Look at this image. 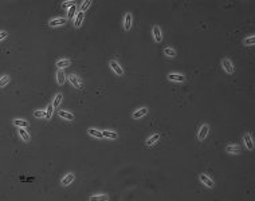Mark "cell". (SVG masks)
<instances>
[{"label": "cell", "instance_id": "cell-1", "mask_svg": "<svg viewBox=\"0 0 255 201\" xmlns=\"http://www.w3.org/2000/svg\"><path fill=\"white\" fill-rule=\"evenodd\" d=\"M222 67L224 69V71H226L227 74H234V73H235L234 65H232V62L228 59V58H224V59L222 60Z\"/></svg>", "mask_w": 255, "mask_h": 201}, {"label": "cell", "instance_id": "cell-2", "mask_svg": "<svg viewBox=\"0 0 255 201\" xmlns=\"http://www.w3.org/2000/svg\"><path fill=\"white\" fill-rule=\"evenodd\" d=\"M69 82L71 83V86H74L75 89H78V90H81V89H83V83L81 82V79L77 77V75H74V74H70L69 75Z\"/></svg>", "mask_w": 255, "mask_h": 201}, {"label": "cell", "instance_id": "cell-3", "mask_svg": "<svg viewBox=\"0 0 255 201\" xmlns=\"http://www.w3.org/2000/svg\"><path fill=\"white\" fill-rule=\"evenodd\" d=\"M109 66H110V69L113 70V73H115V74L118 75V77H122V75H124L122 67L120 66V63H118L117 60H114V59H113V60H110V62H109Z\"/></svg>", "mask_w": 255, "mask_h": 201}, {"label": "cell", "instance_id": "cell-4", "mask_svg": "<svg viewBox=\"0 0 255 201\" xmlns=\"http://www.w3.org/2000/svg\"><path fill=\"white\" fill-rule=\"evenodd\" d=\"M208 132H209V126H208V125H207V123H203V125H201V127L199 129V133H198L199 141L205 140V137H207Z\"/></svg>", "mask_w": 255, "mask_h": 201}, {"label": "cell", "instance_id": "cell-5", "mask_svg": "<svg viewBox=\"0 0 255 201\" xmlns=\"http://www.w3.org/2000/svg\"><path fill=\"white\" fill-rule=\"evenodd\" d=\"M199 180H200L201 182H203V185H204V186H207V188H213V186H215L213 180H211V178H209V177L207 176V174H203V173H201L200 176H199Z\"/></svg>", "mask_w": 255, "mask_h": 201}, {"label": "cell", "instance_id": "cell-6", "mask_svg": "<svg viewBox=\"0 0 255 201\" xmlns=\"http://www.w3.org/2000/svg\"><path fill=\"white\" fill-rule=\"evenodd\" d=\"M152 35H153L154 42L160 43L161 40H163V34H161V30H160L159 26H153V27H152Z\"/></svg>", "mask_w": 255, "mask_h": 201}, {"label": "cell", "instance_id": "cell-7", "mask_svg": "<svg viewBox=\"0 0 255 201\" xmlns=\"http://www.w3.org/2000/svg\"><path fill=\"white\" fill-rule=\"evenodd\" d=\"M148 111H149V110H148V107H141V109L133 111L132 117H133V119H140L142 117H145V115L148 114Z\"/></svg>", "mask_w": 255, "mask_h": 201}, {"label": "cell", "instance_id": "cell-8", "mask_svg": "<svg viewBox=\"0 0 255 201\" xmlns=\"http://www.w3.org/2000/svg\"><path fill=\"white\" fill-rule=\"evenodd\" d=\"M67 19L66 17H55V19H51L48 22V26L50 27H59V26H65Z\"/></svg>", "mask_w": 255, "mask_h": 201}, {"label": "cell", "instance_id": "cell-9", "mask_svg": "<svg viewBox=\"0 0 255 201\" xmlns=\"http://www.w3.org/2000/svg\"><path fill=\"white\" fill-rule=\"evenodd\" d=\"M169 80H172V82H184L185 80V77L183 74H177V73H171L168 74L167 77Z\"/></svg>", "mask_w": 255, "mask_h": 201}, {"label": "cell", "instance_id": "cell-10", "mask_svg": "<svg viewBox=\"0 0 255 201\" xmlns=\"http://www.w3.org/2000/svg\"><path fill=\"white\" fill-rule=\"evenodd\" d=\"M132 22H133V17H132V13H126L124 17V30L125 31H129L132 28Z\"/></svg>", "mask_w": 255, "mask_h": 201}, {"label": "cell", "instance_id": "cell-11", "mask_svg": "<svg viewBox=\"0 0 255 201\" xmlns=\"http://www.w3.org/2000/svg\"><path fill=\"white\" fill-rule=\"evenodd\" d=\"M244 144H246V147H247L248 150H254V141H253V137L250 133H246L244 134Z\"/></svg>", "mask_w": 255, "mask_h": 201}, {"label": "cell", "instance_id": "cell-12", "mask_svg": "<svg viewBox=\"0 0 255 201\" xmlns=\"http://www.w3.org/2000/svg\"><path fill=\"white\" fill-rule=\"evenodd\" d=\"M74 178H75V174L74 173H67L66 176L62 178V181H61V184L63 185V186H67V185H70L71 182L74 181Z\"/></svg>", "mask_w": 255, "mask_h": 201}, {"label": "cell", "instance_id": "cell-13", "mask_svg": "<svg viewBox=\"0 0 255 201\" xmlns=\"http://www.w3.org/2000/svg\"><path fill=\"white\" fill-rule=\"evenodd\" d=\"M56 82L59 86H63V83L66 82V75H65V71L63 70H58L56 71Z\"/></svg>", "mask_w": 255, "mask_h": 201}, {"label": "cell", "instance_id": "cell-14", "mask_svg": "<svg viewBox=\"0 0 255 201\" xmlns=\"http://www.w3.org/2000/svg\"><path fill=\"white\" fill-rule=\"evenodd\" d=\"M71 65V60L69 59H59V60H56L55 62V66H56V69L58 70H62V69H66V67H69Z\"/></svg>", "mask_w": 255, "mask_h": 201}, {"label": "cell", "instance_id": "cell-15", "mask_svg": "<svg viewBox=\"0 0 255 201\" xmlns=\"http://www.w3.org/2000/svg\"><path fill=\"white\" fill-rule=\"evenodd\" d=\"M226 151L228 154H239L240 153V147L238 145H227Z\"/></svg>", "mask_w": 255, "mask_h": 201}, {"label": "cell", "instance_id": "cell-16", "mask_svg": "<svg viewBox=\"0 0 255 201\" xmlns=\"http://www.w3.org/2000/svg\"><path fill=\"white\" fill-rule=\"evenodd\" d=\"M159 141H160V134H159V133H156V134H153V136H150V137L146 140V145H148V146L156 145Z\"/></svg>", "mask_w": 255, "mask_h": 201}, {"label": "cell", "instance_id": "cell-17", "mask_svg": "<svg viewBox=\"0 0 255 201\" xmlns=\"http://www.w3.org/2000/svg\"><path fill=\"white\" fill-rule=\"evenodd\" d=\"M19 136L24 142H30V140H31V137H30L28 132L26 130V127H19Z\"/></svg>", "mask_w": 255, "mask_h": 201}, {"label": "cell", "instance_id": "cell-18", "mask_svg": "<svg viewBox=\"0 0 255 201\" xmlns=\"http://www.w3.org/2000/svg\"><path fill=\"white\" fill-rule=\"evenodd\" d=\"M87 133L90 134L91 137H96V138H98V140H101V138H104V134H102V132L98 130V129L90 127V129H87Z\"/></svg>", "mask_w": 255, "mask_h": 201}, {"label": "cell", "instance_id": "cell-19", "mask_svg": "<svg viewBox=\"0 0 255 201\" xmlns=\"http://www.w3.org/2000/svg\"><path fill=\"white\" fill-rule=\"evenodd\" d=\"M83 17H85V13L83 12H78L77 13V16H75V19H74V27H81V24H82V22H83Z\"/></svg>", "mask_w": 255, "mask_h": 201}, {"label": "cell", "instance_id": "cell-20", "mask_svg": "<svg viewBox=\"0 0 255 201\" xmlns=\"http://www.w3.org/2000/svg\"><path fill=\"white\" fill-rule=\"evenodd\" d=\"M102 134H104V138H109V140H117L118 138V134L111 130H104Z\"/></svg>", "mask_w": 255, "mask_h": 201}, {"label": "cell", "instance_id": "cell-21", "mask_svg": "<svg viewBox=\"0 0 255 201\" xmlns=\"http://www.w3.org/2000/svg\"><path fill=\"white\" fill-rule=\"evenodd\" d=\"M62 101H63V95H62L61 93H58V94H55V97H54V101H52V105H54V107H59V105L62 103Z\"/></svg>", "mask_w": 255, "mask_h": 201}, {"label": "cell", "instance_id": "cell-22", "mask_svg": "<svg viewBox=\"0 0 255 201\" xmlns=\"http://www.w3.org/2000/svg\"><path fill=\"white\" fill-rule=\"evenodd\" d=\"M58 114H59V117H61V118H63V119H67V121H74V114L69 113V111H63V110H61Z\"/></svg>", "mask_w": 255, "mask_h": 201}, {"label": "cell", "instance_id": "cell-23", "mask_svg": "<svg viewBox=\"0 0 255 201\" xmlns=\"http://www.w3.org/2000/svg\"><path fill=\"white\" fill-rule=\"evenodd\" d=\"M12 123L15 125V126H17V127H27V126H28V122H27L26 119H19V118L13 119Z\"/></svg>", "mask_w": 255, "mask_h": 201}, {"label": "cell", "instance_id": "cell-24", "mask_svg": "<svg viewBox=\"0 0 255 201\" xmlns=\"http://www.w3.org/2000/svg\"><path fill=\"white\" fill-rule=\"evenodd\" d=\"M163 52H164V55L168 56V58H174L176 56V50L172 48V47H165Z\"/></svg>", "mask_w": 255, "mask_h": 201}, {"label": "cell", "instance_id": "cell-25", "mask_svg": "<svg viewBox=\"0 0 255 201\" xmlns=\"http://www.w3.org/2000/svg\"><path fill=\"white\" fill-rule=\"evenodd\" d=\"M77 16V6H73L67 10V19H75Z\"/></svg>", "mask_w": 255, "mask_h": 201}, {"label": "cell", "instance_id": "cell-26", "mask_svg": "<svg viewBox=\"0 0 255 201\" xmlns=\"http://www.w3.org/2000/svg\"><path fill=\"white\" fill-rule=\"evenodd\" d=\"M54 110H55V107H54L52 103L47 105L46 110H44V111H46V117H44V118H46L47 121H48V119H51V117H52V111H54Z\"/></svg>", "mask_w": 255, "mask_h": 201}, {"label": "cell", "instance_id": "cell-27", "mask_svg": "<svg viewBox=\"0 0 255 201\" xmlns=\"http://www.w3.org/2000/svg\"><path fill=\"white\" fill-rule=\"evenodd\" d=\"M89 200H90V201H107V200H109V197L105 196V194H98V196H91Z\"/></svg>", "mask_w": 255, "mask_h": 201}, {"label": "cell", "instance_id": "cell-28", "mask_svg": "<svg viewBox=\"0 0 255 201\" xmlns=\"http://www.w3.org/2000/svg\"><path fill=\"white\" fill-rule=\"evenodd\" d=\"M243 44H244V46H250V47H253L254 44H255V36H254V35H251V36L246 38V39L243 40Z\"/></svg>", "mask_w": 255, "mask_h": 201}, {"label": "cell", "instance_id": "cell-29", "mask_svg": "<svg viewBox=\"0 0 255 201\" xmlns=\"http://www.w3.org/2000/svg\"><path fill=\"white\" fill-rule=\"evenodd\" d=\"M10 80H11L10 75H3L2 79H0V87H6V84L10 83Z\"/></svg>", "mask_w": 255, "mask_h": 201}, {"label": "cell", "instance_id": "cell-30", "mask_svg": "<svg viewBox=\"0 0 255 201\" xmlns=\"http://www.w3.org/2000/svg\"><path fill=\"white\" fill-rule=\"evenodd\" d=\"M34 117L35 118H44L46 117V111L44 110H35L34 111Z\"/></svg>", "mask_w": 255, "mask_h": 201}, {"label": "cell", "instance_id": "cell-31", "mask_svg": "<svg viewBox=\"0 0 255 201\" xmlns=\"http://www.w3.org/2000/svg\"><path fill=\"white\" fill-rule=\"evenodd\" d=\"M90 4H91V0H86V2H83L82 6H81V12H85V11H86L87 8L90 7Z\"/></svg>", "mask_w": 255, "mask_h": 201}, {"label": "cell", "instance_id": "cell-32", "mask_svg": "<svg viewBox=\"0 0 255 201\" xmlns=\"http://www.w3.org/2000/svg\"><path fill=\"white\" fill-rule=\"evenodd\" d=\"M73 6H75V2H71V0H69V2H63V7L70 8V7H73Z\"/></svg>", "mask_w": 255, "mask_h": 201}, {"label": "cell", "instance_id": "cell-33", "mask_svg": "<svg viewBox=\"0 0 255 201\" xmlns=\"http://www.w3.org/2000/svg\"><path fill=\"white\" fill-rule=\"evenodd\" d=\"M7 36H8V32H7V31H2V32H0V40H4Z\"/></svg>", "mask_w": 255, "mask_h": 201}]
</instances>
